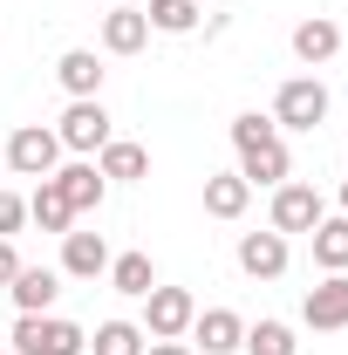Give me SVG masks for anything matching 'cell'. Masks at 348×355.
Masks as SVG:
<instances>
[{
	"label": "cell",
	"instance_id": "1",
	"mask_svg": "<svg viewBox=\"0 0 348 355\" xmlns=\"http://www.w3.org/2000/svg\"><path fill=\"white\" fill-rule=\"evenodd\" d=\"M89 328L82 321H62V314H21L14 321V355H82Z\"/></svg>",
	"mask_w": 348,
	"mask_h": 355
},
{
	"label": "cell",
	"instance_id": "2",
	"mask_svg": "<svg viewBox=\"0 0 348 355\" xmlns=\"http://www.w3.org/2000/svg\"><path fill=\"white\" fill-rule=\"evenodd\" d=\"M0 164L14 178H55L62 171V137L48 130V123H21V130L0 144Z\"/></svg>",
	"mask_w": 348,
	"mask_h": 355
},
{
	"label": "cell",
	"instance_id": "3",
	"mask_svg": "<svg viewBox=\"0 0 348 355\" xmlns=\"http://www.w3.org/2000/svg\"><path fill=\"white\" fill-rule=\"evenodd\" d=\"M328 123V83L321 76H287L273 96V130H321Z\"/></svg>",
	"mask_w": 348,
	"mask_h": 355
},
{
	"label": "cell",
	"instance_id": "4",
	"mask_svg": "<svg viewBox=\"0 0 348 355\" xmlns=\"http://www.w3.org/2000/svg\"><path fill=\"white\" fill-rule=\"evenodd\" d=\"M191 321H198V301H191V287H150L143 294V335L150 342H184L191 335Z\"/></svg>",
	"mask_w": 348,
	"mask_h": 355
},
{
	"label": "cell",
	"instance_id": "5",
	"mask_svg": "<svg viewBox=\"0 0 348 355\" xmlns=\"http://www.w3.org/2000/svg\"><path fill=\"white\" fill-rule=\"evenodd\" d=\"M55 137H62V150H76V157H96V150L116 137V130H110V110H103V96H76V103L62 110Z\"/></svg>",
	"mask_w": 348,
	"mask_h": 355
},
{
	"label": "cell",
	"instance_id": "6",
	"mask_svg": "<svg viewBox=\"0 0 348 355\" xmlns=\"http://www.w3.org/2000/svg\"><path fill=\"white\" fill-rule=\"evenodd\" d=\"M328 219V205H321V191L314 184H273V212H266V225L280 232V239H294V232H314V225Z\"/></svg>",
	"mask_w": 348,
	"mask_h": 355
},
{
	"label": "cell",
	"instance_id": "7",
	"mask_svg": "<svg viewBox=\"0 0 348 355\" xmlns=\"http://www.w3.org/2000/svg\"><path fill=\"white\" fill-rule=\"evenodd\" d=\"M287 171H294V157H287V137L280 130H266V137H253V144H239V178L253 184V191H273V184H287Z\"/></svg>",
	"mask_w": 348,
	"mask_h": 355
},
{
	"label": "cell",
	"instance_id": "8",
	"mask_svg": "<svg viewBox=\"0 0 348 355\" xmlns=\"http://www.w3.org/2000/svg\"><path fill=\"white\" fill-rule=\"evenodd\" d=\"M287 260H294V246H287L273 225H266V232H239V273H246V280H280Z\"/></svg>",
	"mask_w": 348,
	"mask_h": 355
},
{
	"label": "cell",
	"instance_id": "9",
	"mask_svg": "<svg viewBox=\"0 0 348 355\" xmlns=\"http://www.w3.org/2000/svg\"><path fill=\"white\" fill-rule=\"evenodd\" d=\"M301 321L314 328V335H335V328H348V273H328L321 287H307Z\"/></svg>",
	"mask_w": 348,
	"mask_h": 355
},
{
	"label": "cell",
	"instance_id": "10",
	"mask_svg": "<svg viewBox=\"0 0 348 355\" xmlns=\"http://www.w3.org/2000/svg\"><path fill=\"white\" fill-rule=\"evenodd\" d=\"M62 273L69 280H103L110 273V239L103 232H62Z\"/></svg>",
	"mask_w": 348,
	"mask_h": 355
},
{
	"label": "cell",
	"instance_id": "11",
	"mask_svg": "<svg viewBox=\"0 0 348 355\" xmlns=\"http://www.w3.org/2000/svg\"><path fill=\"white\" fill-rule=\"evenodd\" d=\"M55 184H62V198H69V212H76V219H82V212H96V205H103V191H110V178L96 171V157L62 164V171H55Z\"/></svg>",
	"mask_w": 348,
	"mask_h": 355
},
{
	"label": "cell",
	"instance_id": "12",
	"mask_svg": "<svg viewBox=\"0 0 348 355\" xmlns=\"http://www.w3.org/2000/svg\"><path fill=\"white\" fill-rule=\"evenodd\" d=\"M191 342L205 355H232L239 342H246V321L232 308H198V321H191Z\"/></svg>",
	"mask_w": 348,
	"mask_h": 355
},
{
	"label": "cell",
	"instance_id": "13",
	"mask_svg": "<svg viewBox=\"0 0 348 355\" xmlns=\"http://www.w3.org/2000/svg\"><path fill=\"white\" fill-rule=\"evenodd\" d=\"M7 294H14V308H21V314H48V308H55V294H62V273H55V266H21V273L7 280Z\"/></svg>",
	"mask_w": 348,
	"mask_h": 355
},
{
	"label": "cell",
	"instance_id": "14",
	"mask_svg": "<svg viewBox=\"0 0 348 355\" xmlns=\"http://www.w3.org/2000/svg\"><path fill=\"white\" fill-rule=\"evenodd\" d=\"M150 42V21H143V7H110L103 14V55H137V48Z\"/></svg>",
	"mask_w": 348,
	"mask_h": 355
},
{
	"label": "cell",
	"instance_id": "15",
	"mask_svg": "<svg viewBox=\"0 0 348 355\" xmlns=\"http://www.w3.org/2000/svg\"><path fill=\"white\" fill-rule=\"evenodd\" d=\"M96 171L110 178V184H137V178H150V150L130 144V137H110V144L96 150Z\"/></svg>",
	"mask_w": 348,
	"mask_h": 355
},
{
	"label": "cell",
	"instance_id": "16",
	"mask_svg": "<svg viewBox=\"0 0 348 355\" xmlns=\"http://www.w3.org/2000/svg\"><path fill=\"white\" fill-rule=\"evenodd\" d=\"M335 55H342V28H335L328 14H314V21H301V28H294V62L321 69V62H335Z\"/></svg>",
	"mask_w": 348,
	"mask_h": 355
},
{
	"label": "cell",
	"instance_id": "17",
	"mask_svg": "<svg viewBox=\"0 0 348 355\" xmlns=\"http://www.w3.org/2000/svg\"><path fill=\"white\" fill-rule=\"evenodd\" d=\"M55 83L69 89V103H76V96H103V55H96V48H69V55L55 62Z\"/></svg>",
	"mask_w": 348,
	"mask_h": 355
},
{
	"label": "cell",
	"instance_id": "18",
	"mask_svg": "<svg viewBox=\"0 0 348 355\" xmlns=\"http://www.w3.org/2000/svg\"><path fill=\"white\" fill-rule=\"evenodd\" d=\"M28 219L42 225V232H76V212H69V198H62L55 178H35V191H28Z\"/></svg>",
	"mask_w": 348,
	"mask_h": 355
},
{
	"label": "cell",
	"instance_id": "19",
	"mask_svg": "<svg viewBox=\"0 0 348 355\" xmlns=\"http://www.w3.org/2000/svg\"><path fill=\"white\" fill-rule=\"evenodd\" d=\"M246 205H253V184L239 171L205 178V212H212V219H246Z\"/></svg>",
	"mask_w": 348,
	"mask_h": 355
},
{
	"label": "cell",
	"instance_id": "20",
	"mask_svg": "<svg viewBox=\"0 0 348 355\" xmlns=\"http://www.w3.org/2000/svg\"><path fill=\"white\" fill-rule=\"evenodd\" d=\"M307 239H314V266H321V273H348V212L321 219Z\"/></svg>",
	"mask_w": 348,
	"mask_h": 355
},
{
	"label": "cell",
	"instance_id": "21",
	"mask_svg": "<svg viewBox=\"0 0 348 355\" xmlns=\"http://www.w3.org/2000/svg\"><path fill=\"white\" fill-rule=\"evenodd\" d=\"M110 287H116V294H130V301H143V294L157 287L150 253H110Z\"/></svg>",
	"mask_w": 348,
	"mask_h": 355
},
{
	"label": "cell",
	"instance_id": "22",
	"mask_svg": "<svg viewBox=\"0 0 348 355\" xmlns=\"http://www.w3.org/2000/svg\"><path fill=\"white\" fill-rule=\"evenodd\" d=\"M143 21H150V35H191L198 28V0H150Z\"/></svg>",
	"mask_w": 348,
	"mask_h": 355
},
{
	"label": "cell",
	"instance_id": "23",
	"mask_svg": "<svg viewBox=\"0 0 348 355\" xmlns=\"http://www.w3.org/2000/svg\"><path fill=\"white\" fill-rule=\"evenodd\" d=\"M143 349H150V335L137 321H103L96 328V355H143Z\"/></svg>",
	"mask_w": 348,
	"mask_h": 355
},
{
	"label": "cell",
	"instance_id": "24",
	"mask_svg": "<svg viewBox=\"0 0 348 355\" xmlns=\"http://www.w3.org/2000/svg\"><path fill=\"white\" fill-rule=\"evenodd\" d=\"M239 349H246V355H294L301 342H294V328H287V321H253Z\"/></svg>",
	"mask_w": 348,
	"mask_h": 355
},
{
	"label": "cell",
	"instance_id": "25",
	"mask_svg": "<svg viewBox=\"0 0 348 355\" xmlns=\"http://www.w3.org/2000/svg\"><path fill=\"white\" fill-rule=\"evenodd\" d=\"M21 225H28V198L21 191H0V239H14Z\"/></svg>",
	"mask_w": 348,
	"mask_h": 355
},
{
	"label": "cell",
	"instance_id": "26",
	"mask_svg": "<svg viewBox=\"0 0 348 355\" xmlns=\"http://www.w3.org/2000/svg\"><path fill=\"white\" fill-rule=\"evenodd\" d=\"M14 273H21V253H14V239H0V287H7Z\"/></svg>",
	"mask_w": 348,
	"mask_h": 355
},
{
	"label": "cell",
	"instance_id": "27",
	"mask_svg": "<svg viewBox=\"0 0 348 355\" xmlns=\"http://www.w3.org/2000/svg\"><path fill=\"white\" fill-rule=\"evenodd\" d=\"M143 355H198V349H191V342H150Z\"/></svg>",
	"mask_w": 348,
	"mask_h": 355
},
{
	"label": "cell",
	"instance_id": "28",
	"mask_svg": "<svg viewBox=\"0 0 348 355\" xmlns=\"http://www.w3.org/2000/svg\"><path fill=\"white\" fill-rule=\"evenodd\" d=\"M0 355H14V349H0Z\"/></svg>",
	"mask_w": 348,
	"mask_h": 355
}]
</instances>
